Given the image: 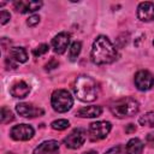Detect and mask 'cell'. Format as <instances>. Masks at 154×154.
Returning <instances> with one entry per match:
<instances>
[{"label": "cell", "mask_w": 154, "mask_h": 154, "mask_svg": "<svg viewBox=\"0 0 154 154\" xmlns=\"http://www.w3.org/2000/svg\"><path fill=\"white\" fill-rule=\"evenodd\" d=\"M118 52L111 40L105 35H99L93 42L90 58L91 61L96 65L111 64L117 59Z\"/></svg>", "instance_id": "obj_1"}, {"label": "cell", "mask_w": 154, "mask_h": 154, "mask_svg": "<svg viewBox=\"0 0 154 154\" xmlns=\"http://www.w3.org/2000/svg\"><path fill=\"white\" fill-rule=\"evenodd\" d=\"M112 129V124L106 120H100V122H94L89 125L88 128V137L90 141H100L105 138Z\"/></svg>", "instance_id": "obj_5"}, {"label": "cell", "mask_w": 154, "mask_h": 154, "mask_svg": "<svg viewBox=\"0 0 154 154\" xmlns=\"http://www.w3.org/2000/svg\"><path fill=\"white\" fill-rule=\"evenodd\" d=\"M83 154H97V153L94 152V150H89V152H85V153H83Z\"/></svg>", "instance_id": "obj_30"}, {"label": "cell", "mask_w": 154, "mask_h": 154, "mask_svg": "<svg viewBox=\"0 0 154 154\" xmlns=\"http://www.w3.org/2000/svg\"><path fill=\"white\" fill-rule=\"evenodd\" d=\"M81 49H82V43L79 41H75L71 43V46L69 48V58L71 61H75L77 59V57L81 53Z\"/></svg>", "instance_id": "obj_18"}, {"label": "cell", "mask_w": 154, "mask_h": 154, "mask_svg": "<svg viewBox=\"0 0 154 154\" xmlns=\"http://www.w3.org/2000/svg\"><path fill=\"white\" fill-rule=\"evenodd\" d=\"M58 152H59V142L55 140H49L38 144L34 149L32 154H58Z\"/></svg>", "instance_id": "obj_12"}, {"label": "cell", "mask_w": 154, "mask_h": 154, "mask_svg": "<svg viewBox=\"0 0 154 154\" xmlns=\"http://www.w3.org/2000/svg\"><path fill=\"white\" fill-rule=\"evenodd\" d=\"M10 18H11L10 12H7V11H5V10H2V11L0 12V23H1L2 25L6 24V23L10 20Z\"/></svg>", "instance_id": "obj_25"}, {"label": "cell", "mask_w": 154, "mask_h": 154, "mask_svg": "<svg viewBox=\"0 0 154 154\" xmlns=\"http://www.w3.org/2000/svg\"><path fill=\"white\" fill-rule=\"evenodd\" d=\"M5 64H6L7 69H12V70H14V69L17 67V63H16L13 59H11L10 57H8V58H6V60H5Z\"/></svg>", "instance_id": "obj_26"}, {"label": "cell", "mask_w": 154, "mask_h": 154, "mask_svg": "<svg viewBox=\"0 0 154 154\" xmlns=\"http://www.w3.org/2000/svg\"><path fill=\"white\" fill-rule=\"evenodd\" d=\"M146 142L147 144H149L150 147H154V132H149L146 136Z\"/></svg>", "instance_id": "obj_28"}, {"label": "cell", "mask_w": 154, "mask_h": 154, "mask_svg": "<svg viewBox=\"0 0 154 154\" xmlns=\"http://www.w3.org/2000/svg\"><path fill=\"white\" fill-rule=\"evenodd\" d=\"M13 6H14V10L17 12L28 13V12H35V11L40 10L41 6H42V2L41 1H23V0H19V1H14Z\"/></svg>", "instance_id": "obj_13"}, {"label": "cell", "mask_w": 154, "mask_h": 154, "mask_svg": "<svg viewBox=\"0 0 154 154\" xmlns=\"http://www.w3.org/2000/svg\"><path fill=\"white\" fill-rule=\"evenodd\" d=\"M109 111L117 118H126L132 117L140 111V103L137 100L130 96H125L116 100L111 106Z\"/></svg>", "instance_id": "obj_3"}, {"label": "cell", "mask_w": 154, "mask_h": 154, "mask_svg": "<svg viewBox=\"0 0 154 154\" xmlns=\"http://www.w3.org/2000/svg\"><path fill=\"white\" fill-rule=\"evenodd\" d=\"M135 131H136L135 124H128V125H126V128H125V132H126V134H132V132H135Z\"/></svg>", "instance_id": "obj_29"}, {"label": "cell", "mask_w": 154, "mask_h": 154, "mask_svg": "<svg viewBox=\"0 0 154 154\" xmlns=\"http://www.w3.org/2000/svg\"><path fill=\"white\" fill-rule=\"evenodd\" d=\"M135 85L141 91H147L154 87V76L148 70H140L134 77Z\"/></svg>", "instance_id": "obj_6"}, {"label": "cell", "mask_w": 154, "mask_h": 154, "mask_svg": "<svg viewBox=\"0 0 154 154\" xmlns=\"http://www.w3.org/2000/svg\"><path fill=\"white\" fill-rule=\"evenodd\" d=\"M6 154H14V153H6Z\"/></svg>", "instance_id": "obj_31"}, {"label": "cell", "mask_w": 154, "mask_h": 154, "mask_svg": "<svg viewBox=\"0 0 154 154\" xmlns=\"http://www.w3.org/2000/svg\"><path fill=\"white\" fill-rule=\"evenodd\" d=\"M143 148H144L143 142L140 138H137V137L129 140L126 146H125L126 154H142Z\"/></svg>", "instance_id": "obj_16"}, {"label": "cell", "mask_w": 154, "mask_h": 154, "mask_svg": "<svg viewBox=\"0 0 154 154\" xmlns=\"http://www.w3.org/2000/svg\"><path fill=\"white\" fill-rule=\"evenodd\" d=\"M48 49H49L48 45H46V43H42V45L37 46V47H36V48L32 51V54H34L35 57H41V55L46 54V53L48 52Z\"/></svg>", "instance_id": "obj_22"}, {"label": "cell", "mask_w": 154, "mask_h": 154, "mask_svg": "<svg viewBox=\"0 0 154 154\" xmlns=\"http://www.w3.org/2000/svg\"><path fill=\"white\" fill-rule=\"evenodd\" d=\"M102 114L101 106H87L82 107L76 112V116L79 118H96Z\"/></svg>", "instance_id": "obj_15"}, {"label": "cell", "mask_w": 154, "mask_h": 154, "mask_svg": "<svg viewBox=\"0 0 154 154\" xmlns=\"http://www.w3.org/2000/svg\"><path fill=\"white\" fill-rule=\"evenodd\" d=\"M85 130L82 128H77L75 130H72L65 138H64V144L70 148V149H77L79 147H82V144L85 141Z\"/></svg>", "instance_id": "obj_7"}, {"label": "cell", "mask_w": 154, "mask_h": 154, "mask_svg": "<svg viewBox=\"0 0 154 154\" xmlns=\"http://www.w3.org/2000/svg\"><path fill=\"white\" fill-rule=\"evenodd\" d=\"M34 134L35 131L32 126L28 124H18V125H14L10 130V136L16 141H28L32 138Z\"/></svg>", "instance_id": "obj_8"}, {"label": "cell", "mask_w": 154, "mask_h": 154, "mask_svg": "<svg viewBox=\"0 0 154 154\" xmlns=\"http://www.w3.org/2000/svg\"><path fill=\"white\" fill-rule=\"evenodd\" d=\"M51 105L58 113H65L73 106V97L65 89H57L51 96Z\"/></svg>", "instance_id": "obj_4"}, {"label": "cell", "mask_w": 154, "mask_h": 154, "mask_svg": "<svg viewBox=\"0 0 154 154\" xmlns=\"http://www.w3.org/2000/svg\"><path fill=\"white\" fill-rule=\"evenodd\" d=\"M105 154H126V149H125L124 146L118 144V146H116V147L109 148Z\"/></svg>", "instance_id": "obj_23"}, {"label": "cell", "mask_w": 154, "mask_h": 154, "mask_svg": "<svg viewBox=\"0 0 154 154\" xmlns=\"http://www.w3.org/2000/svg\"><path fill=\"white\" fill-rule=\"evenodd\" d=\"M38 22H40V16L38 14H31L26 20V25L28 26H35L36 24H38Z\"/></svg>", "instance_id": "obj_24"}, {"label": "cell", "mask_w": 154, "mask_h": 154, "mask_svg": "<svg viewBox=\"0 0 154 154\" xmlns=\"http://www.w3.org/2000/svg\"><path fill=\"white\" fill-rule=\"evenodd\" d=\"M14 119V116H13V113L10 111V108H7V107H2L1 108V114H0V120H1V123L2 124H7V123H10V122H12Z\"/></svg>", "instance_id": "obj_20"}, {"label": "cell", "mask_w": 154, "mask_h": 154, "mask_svg": "<svg viewBox=\"0 0 154 154\" xmlns=\"http://www.w3.org/2000/svg\"><path fill=\"white\" fill-rule=\"evenodd\" d=\"M137 17L142 22H153L154 20V4L150 1L141 2L137 6Z\"/></svg>", "instance_id": "obj_11"}, {"label": "cell", "mask_w": 154, "mask_h": 154, "mask_svg": "<svg viewBox=\"0 0 154 154\" xmlns=\"http://www.w3.org/2000/svg\"><path fill=\"white\" fill-rule=\"evenodd\" d=\"M138 123L146 126H154V112H147L138 118Z\"/></svg>", "instance_id": "obj_19"}, {"label": "cell", "mask_w": 154, "mask_h": 154, "mask_svg": "<svg viewBox=\"0 0 154 154\" xmlns=\"http://www.w3.org/2000/svg\"><path fill=\"white\" fill-rule=\"evenodd\" d=\"M51 126H52L54 130L61 131V130L67 129V128L70 126V123H69V120H66V119H57V120L52 122Z\"/></svg>", "instance_id": "obj_21"}, {"label": "cell", "mask_w": 154, "mask_h": 154, "mask_svg": "<svg viewBox=\"0 0 154 154\" xmlns=\"http://www.w3.org/2000/svg\"><path fill=\"white\" fill-rule=\"evenodd\" d=\"M70 40H71V35L69 32H59L58 35H55L52 40V47L53 51L58 54H63L65 53V51L67 49L69 45H70Z\"/></svg>", "instance_id": "obj_9"}, {"label": "cell", "mask_w": 154, "mask_h": 154, "mask_svg": "<svg viewBox=\"0 0 154 154\" xmlns=\"http://www.w3.org/2000/svg\"><path fill=\"white\" fill-rule=\"evenodd\" d=\"M10 93L13 97H18V99H24L25 96H28V94L30 93V85L28 83H25L24 81H19L17 83H14L11 89Z\"/></svg>", "instance_id": "obj_14"}, {"label": "cell", "mask_w": 154, "mask_h": 154, "mask_svg": "<svg viewBox=\"0 0 154 154\" xmlns=\"http://www.w3.org/2000/svg\"><path fill=\"white\" fill-rule=\"evenodd\" d=\"M10 58L13 59L17 64L25 63L28 60V53L23 47H12L10 49Z\"/></svg>", "instance_id": "obj_17"}, {"label": "cell", "mask_w": 154, "mask_h": 154, "mask_svg": "<svg viewBox=\"0 0 154 154\" xmlns=\"http://www.w3.org/2000/svg\"><path fill=\"white\" fill-rule=\"evenodd\" d=\"M58 65H59V63H58L55 59H51V60H49V63H47V64H46V70L55 69V67H58Z\"/></svg>", "instance_id": "obj_27"}, {"label": "cell", "mask_w": 154, "mask_h": 154, "mask_svg": "<svg viewBox=\"0 0 154 154\" xmlns=\"http://www.w3.org/2000/svg\"><path fill=\"white\" fill-rule=\"evenodd\" d=\"M73 90L77 99L83 102H93L99 97V87L96 81L87 75H81L76 78Z\"/></svg>", "instance_id": "obj_2"}, {"label": "cell", "mask_w": 154, "mask_h": 154, "mask_svg": "<svg viewBox=\"0 0 154 154\" xmlns=\"http://www.w3.org/2000/svg\"><path fill=\"white\" fill-rule=\"evenodd\" d=\"M16 111L19 116L24 117V118H35V117H40L43 116L45 111L40 107H35L30 103H25V102H20L18 105H16Z\"/></svg>", "instance_id": "obj_10"}, {"label": "cell", "mask_w": 154, "mask_h": 154, "mask_svg": "<svg viewBox=\"0 0 154 154\" xmlns=\"http://www.w3.org/2000/svg\"><path fill=\"white\" fill-rule=\"evenodd\" d=\"M153 46H154V41H153Z\"/></svg>", "instance_id": "obj_32"}]
</instances>
